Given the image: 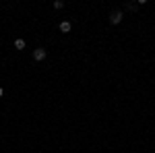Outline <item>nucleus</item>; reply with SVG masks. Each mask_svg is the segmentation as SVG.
Here are the masks:
<instances>
[{
	"label": "nucleus",
	"instance_id": "obj_5",
	"mask_svg": "<svg viewBox=\"0 0 155 153\" xmlns=\"http://www.w3.org/2000/svg\"><path fill=\"white\" fill-rule=\"evenodd\" d=\"M54 8H56V11L64 8V2H62V0H56V2H54Z\"/></svg>",
	"mask_w": 155,
	"mask_h": 153
},
{
	"label": "nucleus",
	"instance_id": "obj_1",
	"mask_svg": "<svg viewBox=\"0 0 155 153\" xmlns=\"http://www.w3.org/2000/svg\"><path fill=\"white\" fill-rule=\"evenodd\" d=\"M122 17H124V12H122V11H112V12H110V23L118 25L120 21H122Z\"/></svg>",
	"mask_w": 155,
	"mask_h": 153
},
{
	"label": "nucleus",
	"instance_id": "obj_4",
	"mask_svg": "<svg viewBox=\"0 0 155 153\" xmlns=\"http://www.w3.org/2000/svg\"><path fill=\"white\" fill-rule=\"evenodd\" d=\"M15 48H17V50H25V39H21V37L15 39Z\"/></svg>",
	"mask_w": 155,
	"mask_h": 153
},
{
	"label": "nucleus",
	"instance_id": "obj_7",
	"mask_svg": "<svg viewBox=\"0 0 155 153\" xmlns=\"http://www.w3.org/2000/svg\"><path fill=\"white\" fill-rule=\"evenodd\" d=\"M2 93H4V91H2V87H0V97H2Z\"/></svg>",
	"mask_w": 155,
	"mask_h": 153
},
{
	"label": "nucleus",
	"instance_id": "obj_3",
	"mask_svg": "<svg viewBox=\"0 0 155 153\" xmlns=\"http://www.w3.org/2000/svg\"><path fill=\"white\" fill-rule=\"evenodd\" d=\"M71 29H72V25L68 23V21H62V23H60V31H62V33H68Z\"/></svg>",
	"mask_w": 155,
	"mask_h": 153
},
{
	"label": "nucleus",
	"instance_id": "obj_6",
	"mask_svg": "<svg viewBox=\"0 0 155 153\" xmlns=\"http://www.w3.org/2000/svg\"><path fill=\"white\" fill-rule=\"evenodd\" d=\"M126 8H128V11H134V8H137V4H134V2H128V4H126Z\"/></svg>",
	"mask_w": 155,
	"mask_h": 153
},
{
	"label": "nucleus",
	"instance_id": "obj_2",
	"mask_svg": "<svg viewBox=\"0 0 155 153\" xmlns=\"http://www.w3.org/2000/svg\"><path fill=\"white\" fill-rule=\"evenodd\" d=\"M46 56H48V52H46L44 48H35V50H33V60H37V62H41Z\"/></svg>",
	"mask_w": 155,
	"mask_h": 153
}]
</instances>
